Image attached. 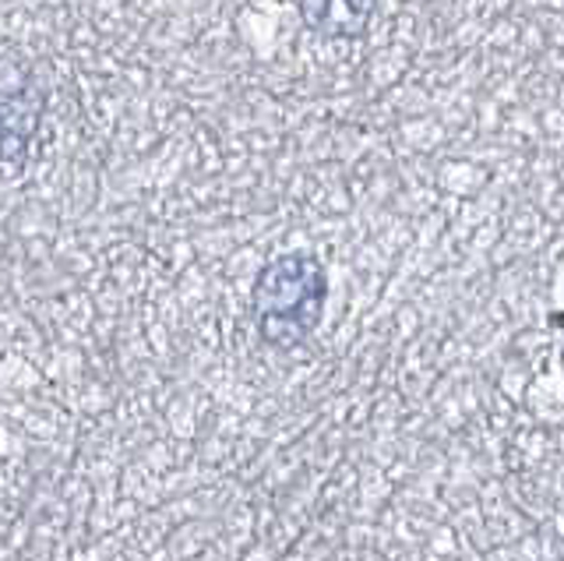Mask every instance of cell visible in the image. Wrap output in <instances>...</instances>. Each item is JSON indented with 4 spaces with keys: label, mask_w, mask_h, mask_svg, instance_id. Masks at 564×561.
Masks as SVG:
<instances>
[{
    "label": "cell",
    "mask_w": 564,
    "mask_h": 561,
    "mask_svg": "<svg viewBox=\"0 0 564 561\" xmlns=\"http://www.w3.org/2000/svg\"><path fill=\"white\" fill-rule=\"evenodd\" d=\"M328 272L307 248L264 261L251 287V322L264 346L300 349L325 319Z\"/></svg>",
    "instance_id": "6da1fadb"
},
{
    "label": "cell",
    "mask_w": 564,
    "mask_h": 561,
    "mask_svg": "<svg viewBox=\"0 0 564 561\" xmlns=\"http://www.w3.org/2000/svg\"><path fill=\"white\" fill-rule=\"evenodd\" d=\"M43 89L40 82H18L11 89H0V166H25L32 138L43 120Z\"/></svg>",
    "instance_id": "7a4b0ae2"
},
{
    "label": "cell",
    "mask_w": 564,
    "mask_h": 561,
    "mask_svg": "<svg viewBox=\"0 0 564 561\" xmlns=\"http://www.w3.org/2000/svg\"><path fill=\"white\" fill-rule=\"evenodd\" d=\"M300 19L322 40H360L375 19V0H300Z\"/></svg>",
    "instance_id": "3957f363"
}]
</instances>
